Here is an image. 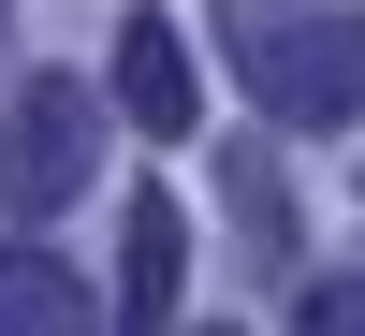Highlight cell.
<instances>
[{
	"label": "cell",
	"mask_w": 365,
	"mask_h": 336,
	"mask_svg": "<svg viewBox=\"0 0 365 336\" xmlns=\"http://www.w3.org/2000/svg\"><path fill=\"white\" fill-rule=\"evenodd\" d=\"M175 278H190V220H175V190H132L117 205V322L161 336L175 322Z\"/></svg>",
	"instance_id": "4"
},
{
	"label": "cell",
	"mask_w": 365,
	"mask_h": 336,
	"mask_svg": "<svg viewBox=\"0 0 365 336\" xmlns=\"http://www.w3.org/2000/svg\"><path fill=\"white\" fill-rule=\"evenodd\" d=\"M103 175V88L88 73H29L0 117V220H58V205Z\"/></svg>",
	"instance_id": "2"
},
{
	"label": "cell",
	"mask_w": 365,
	"mask_h": 336,
	"mask_svg": "<svg viewBox=\"0 0 365 336\" xmlns=\"http://www.w3.org/2000/svg\"><path fill=\"white\" fill-rule=\"evenodd\" d=\"M292 336H365V278H307L292 292Z\"/></svg>",
	"instance_id": "6"
},
{
	"label": "cell",
	"mask_w": 365,
	"mask_h": 336,
	"mask_svg": "<svg viewBox=\"0 0 365 336\" xmlns=\"http://www.w3.org/2000/svg\"><path fill=\"white\" fill-rule=\"evenodd\" d=\"M0 336H103V292L58 249H0Z\"/></svg>",
	"instance_id": "5"
},
{
	"label": "cell",
	"mask_w": 365,
	"mask_h": 336,
	"mask_svg": "<svg viewBox=\"0 0 365 336\" xmlns=\"http://www.w3.org/2000/svg\"><path fill=\"white\" fill-rule=\"evenodd\" d=\"M220 58L249 73L263 117H292V132L365 117V15H336V0H220Z\"/></svg>",
	"instance_id": "1"
},
{
	"label": "cell",
	"mask_w": 365,
	"mask_h": 336,
	"mask_svg": "<svg viewBox=\"0 0 365 336\" xmlns=\"http://www.w3.org/2000/svg\"><path fill=\"white\" fill-rule=\"evenodd\" d=\"M117 117H132L146 146H190L205 73H190V44H175V15H132V29H117Z\"/></svg>",
	"instance_id": "3"
}]
</instances>
